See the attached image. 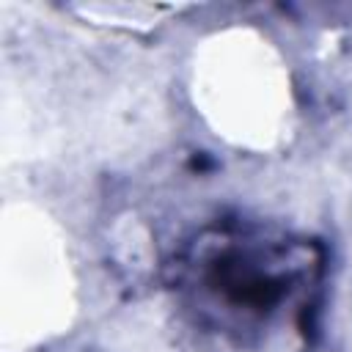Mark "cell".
Wrapping results in <instances>:
<instances>
[{
	"label": "cell",
	"instance_id": "6da1fadb",
	"mask_svg": "<svg viewBox=\"0 0 352 352\" xmlns=\"http://www.w3.org/2000/svg\"><path fill=\"white\" fill-rule=\"evenodd\" d=\"M198 113L234 146L270 148L292 126L289 72L250 30H223L204 41L192 63Z\"/></svg>",
	"mask_w": 352,
	"mask_h": 352
},
{
	"label": "cell",
	"instance_id": "7a4b0ae2",
	"mask_svg": "<svg viewBox=\"0 0 352 352\" xmlns=\"http://www.w3.org/2000/svg\"><path fill=\"white\" fill-rule=\"evenodd\" d=\"M3 236L6 336H19L22 341L47 338L69 319V256L52 226L22 209L16 217H6Z\"/></svg>",
	"mask_w": 352,
	"mask_h": 352
}]
</instances>
